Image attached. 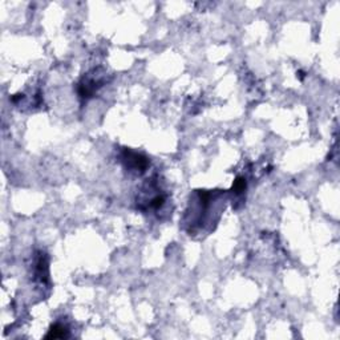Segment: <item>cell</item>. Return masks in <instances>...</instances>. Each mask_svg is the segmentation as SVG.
Listing matches in <instances>:
<instances>
[{
  "label": "cell",
  "instance_id": "4",
  "mask_svg": "<svg viewBox=\"0 0 340 340\" xmlns=\"http://www.w3.org/2000/svg\"><path fill=\"white\" fill-rule=\"evenodd\" d=\"M233 190L235 194H242L246 190V180L243 177H238L237 180L234 181Z\"/></svg>",
  "mask_w": 340,
  "mask_h": 340
},
{
  "label": "cell",
  "instance_id": "1",
  "mask_svg": "<svg viewBox=\"0 0 340 340\" xmlns=\"http://www.w3.org/2000/svg\"><path fill=\"white\" fill-rule=\"evenodd\" d=\"M125 165H126L128 169H132L133 172H145V169L148 167L149 161L146 157L138 154V153L131 152V150H125L124 156H122Z\"/></svg>",
  "mask_w": 340,
  "mask_h": 340
},
{
  "label": "cell",
  "instance_id": "3",
  "mask_svg": "<svg viewBox=\"0 0 340 340\" xmlns=\"http://www.w3.org/2000/svg\"><path fill=\"white\" fill-rule=\"evenodd\" d=\"M69 335L68 332V328L60 323H56V324H53L51 327L50 332L47 333L46 337L47 339H64V337H67Z\"/></svg>",
  "mask_w": 340,
  "mask_h": 340
},
{
  "label": "cell",
  "instance_id": "2",
  "mask_svg": "<svg viewBox=\"0 0 340 340\" xmlns=\"http://www.w3.org/2000/svg\"><path fill=\"white\" fill-rule=\"evenodd\" d=\"M101 84H103V80H100L96 76H89L88 74L78 84V93H80L82 99H89V97H92L95 95V92L99 87H101Z\"/></svg>",
  "mask_w": 340,
  "mask_h": 340
}]
</instances>
